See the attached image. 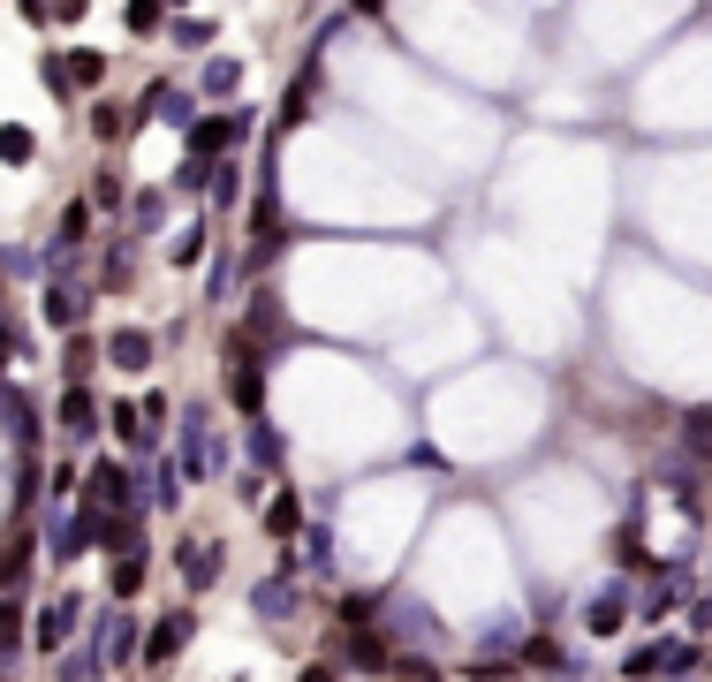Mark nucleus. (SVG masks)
<instances>
[{"label": "nucleus", "mask_w": 712, "mask_h": 682, "mask_svg": "<svg viewBox=\"0 0 712 682\" xmlns=\"http://www.w3.org/2000/svg\"><path fill=\"white\" fill-rule=\"evenodd\" d=\"M409 682H440V675H409Z\"/></svg>", "instance_id": "423d86ee"}, {"label": "nucleus", "mask_w": 712, "mask_h": 682, "mask_svg": "<svg viewBox=\"0 0 712 682\" xmlns=\"http://www.w3.org/2000/svg\"><path fill=\"white\" fill-rule=\"evenodd\" d=\"M304 682H327V675H319V668H311V675H304Z\"/></svg>", "instance_id": "39448f33"}, {"label": "nucleus", "mask_w": 712, "mask_h": 682, "mask_svg": "<svg viewBox=\"0 0 712 682\" xmlns=\"http://www.w3.org/2000/svg\"><path fill=\"white\" fill-rule=\"evenodd\" d=\"M15 637H23V614H15V607L0 599V645H15Z\"/></svg>", "instance_id": "7ed1b4c3"}, {"label": "nucleus", "mask_w": 712, "mask_h": 682, "mask_svg": "<svg viewBox=\"0 0 712 682\" xmlns=\"http://www.w3.org/2000/svg\"><path fill=\"white\" fill-rule=\"evenodd\" d=\"M266 523H273V531H296V523H304V501H296V494H281V501L266 509Z\"/></svg>", "instance_id": "f257e3e1"}, {"label": "nucleus", "mask_w": 712, "mask_h": 682, "mask_svg": "<svg viewBox=\"0 0 712 682\" xmlns=\"http://www.w3.org/2000/svg\"><path fill=\"white\" fill-rule=\"evenodd\" d=\"M15 569H23V546H0V584H15Z\"/></svg>", "instance_id": "20e7f679"}, {"label": "nucleus", "mask_w": 712, "mask_h": 682, "mask_svg": "<svg viewBox=\"0 0 712 682\" xmlns=\"http://www.w3.org/2000/svg\"><path fill=\"white\" fill-rule=\"evenodd\" d=\"M61 417H69V433H91V402H84V394H69Z\"/></svg>", "instance_id": "f03ea898"}]
</instances>
